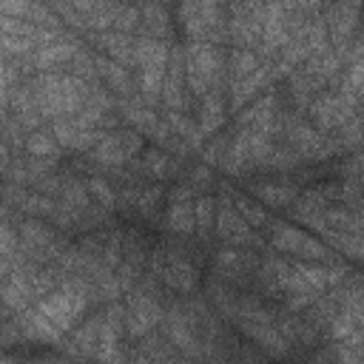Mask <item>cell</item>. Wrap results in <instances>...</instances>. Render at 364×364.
Masks as SVG:
<instances>
[{
    "mask_svg": "<svg viewBox=\"0 0 364 364\" xmlns=\"http://www.w3.org/2000/svg\"><path fill=\"white\" fill-rule=\"evenodd\" d=\"M28 88H31V97L46 119L77 114L91 91L85 80H80L74 74H54V71L40 74Z\"/></svg>",
    "mask_w": 364,
    "mask_h": 364,
    "instance_id": "cell-1",
    "label": "cell"
},
{
    "mask_svg": "<svg viewBox=\"0 0 364 364\" xmlns=\"http://www.w3.org/2000/svg\"><path fill=\"white\" fill-rule=\"evenodd\" d=\"M358 94L353 91V85L347 80H341L338 88L333 91H321L313 97L310 102V119L313 128H318L321 134H336L344 122H350L353 117H358Z\"/></svg>",
    "mask_w": 364,
    "mask_h": 364,
    "instance_id": "cell-2",
    "label": "cell"
},
{
    "mask_svg": "<svg viewBox=\"0 0 364 364\" xmlns=\"http://www.w3.org/2000/svg\"><path fill=\"white\" fill-rule=\"evenodd\" d=\"M185 82L196 97L222 85V54L210 40H191L185 48Z\"/></svg>",
    "mask_w": 364,
    "mask_h": 364,
    "instance_id": "cell-3",
    "label": "cell"
},
{
    "mask_svg": "<svg viewBox=\"0 0 364 364\" xmlns=\"http://www.w3.org/2000/svg\"><path fill=\"white\" fill-rule=\"evenodd\" d=\"M88 307V284L82 279H68L63 287L51 290L46 299H40L37 310L43 316H48L63 333L85 313Z\"/></svg>",
    "mask_w": 364,
    "mask_h": 364,
    "instance_id": "cell-4",
    "label": "cell"
},
{
    "mask_svg": "<svg viewBox=\"0 0 364 364\" xmlns=\"http://www.w3.org/2000/svg\"><path fill=\"white\" fill-rule=\"evenodd\" d=\"M142 151V131L125 128V131H108L100 136V142L91 148V159L102 168H122Z\"/></svg>",
    "mask_w": 364,
    "mask_h": 364,
    "instance_id": "cell-5",
    "label": "cell"
},
{
    "mask_svg": "<svg viewBox=\"0 0 364 364\" xmlns=\"http://www.w3.org/2000/svg\"><path fill=\"white\" fill-rule=\"evenodd\" d=\"M327 20V34H330V46L333 51L344 60L355 31H358V20H361V0H336L330 6V11L324 14Z\"/></svg>",
    "mask_w": 364,
    "mask_h": 364,
    "instance_id": "cell-6",
    "label": "cell"
},
{
    "mask_svg": "<svg viewBox=\"0 0 364 364\" xmlns=\"http://www.w3.org/2000/svg\"><path fill=\"white\" fill-rule=\"evenodd\" d=\"M270 247L279 250V253H293L304 262H330V250L316 242L313 236L301 233L299 228L287 225V222H276L273 225V233H270Z\"/></svg>",
    "mask_w": 364,
    "mask_h": 364,
    "instance_id": "cell-7",
    "label": "cell"
},
{
    "mask_svg": "<svg viewBox=\"0 0 364 364\" xmlns=\"http://www.w3.org/2000/svg\"><path fill=\"white\" fill-rule=\"evenodd\" d=\"M162 310L154 299V293L142 290V287H134L131 296H128V304H125V333L131 338H142L148 336L159 321H162Z\"/></svg>",
    "mask_w": 364,
    "mask_h": 364,
    "instance_id": "cell-8",
    "label": "cell"
},
{
    "mask_svg": "<svg viewBox=\"0 0 364 364\" xmlns=\"http://www.w3.org/2000/svg\"><path fill=\"white\" fill-rule=\"evenodd\" d=\"M216 233L222 242L233 245V247H250L256 242L253 236V228L247 225V219L236 210L230 193H225L219 199V210H216Z\"/></svg>",
    "mask_w": 364,
    "mask_h": 364,
    "instance_id": "cell-9",
    "label": "cell"
},
{
    "mask_svg": "<svg viewBox=\"0 0 364 364\" xmlns=\"http://www.w3.org/2000/svg\"><path fill=\"white\" fill-rule=\"evenodd\" d=\"M193 188L185 182V185H176L171 191V205H168V216H165V225L173 236H191L196 230V210H193Z\"/></svg>",
    "mask_w": 364,
    "mask_h": 364,
    "instance_id": "cell-10",
    "label": "cell"
},
{
    "mask_svg": "<svg viewBox=\"0 0 364 364\" xmlns=\"http://www.w3.org/2000/svg\"><path fill=\"white\" fill-rule=\"evenodd\" d=\"M165 247V270H162V282L176 290V293H193L199 284V273L193 267V262L188 256H182L173 245H162Z\"/></svg>",
    "mask_w": 364,
    "mask_h": 364,
    "instance_id": "cell-11",
    "label": "cell"
},
{
    "mask_svg": "<svg viewBox=\"0 0 364 364\" xmlns=\"http://www.w3.org/2000/svg\"><path fill=\"white\" fill-rule=\"evenodd\" d=\"M77 51H80L77 40L60 34L57 40H51V43H46V46L34 48V51L28 54V60H31V68H37V71H51V68H57V65H68Z\"/></svg>",
    "mask_w": 364,
    "mask_h": 364,
    "instance_id": "cell-12",
    "label": "cell"
},
{
    "mask_svg": "<svg viewBox=\"0 0 364 364\" xmlns=\"http://www.w3.org/2000/svg\"><path fill=\"white\" fill-rule=\"evenodd\" d=\"M270 80H273V71H270V63L264 60V63H259V68H256L253 74H247L245 80L233 82V94H230L233 108H245V105H250V102L256 100V94H259Z\"/></svg>",
    "mask_w": 364,
    "mask_h": 364,
    "instance_id": "cell-13",
    "label": "cell"
},
{
    "mask_svg": "<svg viewBox=\"0 0 364 364\" xmlns=\"http://www.w3.org/2000/svg\"><path fill=\"white\" fill-rule=\"evenodd\" d=\"M97 43H100V48L111 60H117L122 65H134V57H136V40H134V34H125V31H100L97 34Z\"/></svg>",
    "mask_w": 364,
    "mask_h": 364,
    "instance_id": "cell-14",
    "label": "cell"
},
{
    "mask_svg": "<svg viewBox=\"0 0 364 364\" xmlns=\"http://www.w3.org/2000/svg\"><path fill=\"white\" fill-rule=\"evenodd\" d=\"M202 102H199V131L208 136V134H213V131H219L222 125H225V100H222V94H219V88H213V91H208L205 97H199Z\"/></svg>",
    "mask_w": 364,
    "mask_h": 364,
    "instance_id": "cell-15",
    "label": "cell"
},
{
    "mask_svg": "<svg viewBox=\"0 0 364 364\" xmlns=\"http://www.w3.org/2000/svg\"><path fill=\"white\" fill-rule=\"evenodd\" d=\"M97 77H102L111 91L131 97V74H128V68H125L122 63H117V60H111V57L97 60Z\"/></svg>",
    "mask_w": 364,
    "mask_h": 364,
    "instance_id": "cell-16",
    "label": "cell"
},
{
    "mask_svg": "<svg viewBox=\"0 0 364 364\" xmlns=\"http://www.w3.org/2000/svg\"><path fill=\"white\" fill-rule=\"evenodd\" d=\"M139 31L148 34V37H159V40L168 37L171 23H168L165 9H162L156 0H148V3L142 6V26H139Z\"/></svg>",
    "mask_w": 364,
    "mask_h": 364,
    "instance_id": "cell-17",
    "label": "cell"
},
{
    "mask_svg": "<svg viewBox=\"0 0 364 364\" xmlns=\"http://www.w3.org/2000/svg\"><path fill=\"white\" fill-rule=\"evenodd\" d=\"M256 196L264 202V205H273V208H290L299 196V191L293 185H282V182H259L256 185Z\"/></svg>",
    "mask_w": 364,
    "mask_h": 364,
    "instance_id": "cell-18",
    "label": "cell"
},
{
    "mask_svg": "<svg viewBox=\"0 0 364 364\" xmlns=\"http://www.w3.org/2000/svg\"><path fill=\"white\" fill-rule=\"evenodd\" d=\"M26 154L28 156H43V159H57L60 156V142L51 131H40L34 128L26 136Z\"/></svg>",
    "mask_w": 364,
    "mask_h": 364,
    "instance_id": "cell-19",
    "label": "cell"
},
{
    "mask_svg": "<svg viewBox=\"0 0 364 364\" xmlns=\"http://www.w3.org/2000/svg\"><path fill=\"white\" fill-rule=\"evenodd\" d=\"M259 68V57L253 54V48H236L228 60V74H230V85L245 80L247 74H253Z\"/></svg>",
    "mask_w": 364,
    "mask_h": 364,
    "instance_id": "cell-20",
    "label": "cell"
},
{
    "mask_svg": "<svg viewBox=\"0 0 364 364\" xmlns=\"http://www.w3.org/2000/svg\"><path fill=\"white\" fill-rule=\"evenodd\" d=\"M159 199H162V188H159V185L139 188L136 202H134V210H136L142 219H154V216H156V210H159Z\"/></svg>",
    "mask_w": 364,
    "mask_h": 364,
    "instance_id": "cell-21",
    "label": "cell"
},
{
    "mask_svg": "<svg viewBox=\"0 0 364 364\" xmlns=\"http://www.w3.org/2000/svg\"><path fill=\"white\" fill-rule=\"evenodd\" d=\"M230 199H233V205H236V210L247 219V225L253 228V230H259V228H267L270 225V216H267V210H262L259 205H253L247 196H233L230 193Z\"/></svg>",
    "mask_w": 364,
    "mask_h": 364,
    "instance_id": "cell-22",
    "label": "cell"
},
{
    "mask_svg": "<svg viewBox=\"0 0 364 364\" xmlns=\"http://www.w3.org/2000/svg\"><path fill=\"white\" fill-rule=\"evenodd\" d=\"M193 210H196V233H199L202 239H208L210 228H216V225H213V199H210L208 193L196 196Z\"/></svg>",
    "mask_w": 364,
    "mask_h": 364,
    "instance_id": "cell-23",
    "label": "cell"
},
{
    "mask_svg": "<svg viewBox=\"0 0 364 364\" xmlns=\"http://www.w3.org/2000/svg\"><path fill=\"white\" fill-rule=\"evenodd\" d=\"M139 26H142V11L136 6H117V11H114V31L134 34Z\"/></svg>",
    "mask_w": 364,
    "mask_h": 364,
    "instance_id": "cell-24",
    "label": "cell"
},
{
    "mask_svg": "<svg viewBox=\"0 0 364 364\" xmlns=\"http://www.w3.org/2000/svg\"><path fill=\"white\" fill-rule=\"evenodd\" d=\"M88 193H91L94 202H100V205H105V208H114V205H117L114 188H111L105 179H100V176H91V179H88Z\"/></svg>",
    "mask_w": 364,
    "mask_h": 364,
    "instance_id": "cell-25",
    "label": "cell"
},
{
    "mask_svg": "<svg viewBox=\"0 0 364 364\" xmlns=\"http://www.w3.org/2000/svg\"><path fill=\"white\" fill-rule=\"evenodd\" d=\"M228 148H230V139H228V136H216L213 142H208L205 151H202L205 165H222L225 156H228Z\"/></svg>",
    "mask_w": 364,
    "mask_h": 364,
    "instance_id": "cell-26",
    "label": "cell"
},
{
    "mask_svg": "<svg viewBox=\"0 0 364 364\" xmlns=\"http://www.w3.org/2000/svg\"><path fill=\"white\" fill-rule=\"evenodd\" d=\"M338 173L341 179H364V151H353V156L338 165Z\"/></svg>",
    "mask_w": 364,
    "mask_h": 364,
    "instance_id": "cell-27",
    "label": "cell"
},
{
    "mask_svg": "<svg viewBox=\"0 0 364 364\" xmlns=\"http://www.w3.org/2000/svg\"><path fill=\"white\" fill-rule=\"evenodd\" d=\"M188 185H191L193 191H202V193H205V191L213 185V171H210V165H196V168H191Z\"/></svg>",
    "mask_w": 364,
    "mask_h": 364,
    "instance_id": "cell-28",
    "label": "cell"
},
{
    "mask_svg": "<svg viewBox=\"0 0 364 364\" xmlns=\"http://www.w3.org/2000/svg\"><path fill=\"white\" fill-rule=\"evenodd\" d=\"M34 0H3V11L6 17H26Z\"/></svg>",
    "mask_w": 364,
    "mask_h": 364,
    "instance_id": "cell-29",
    "label": "cell"
},
{
    "mask_svg": "<svg viewBox=\"0 0 364 364\" xmlns=\"http://www.w3.org/2000/svg\"><path fill=\"white\" fill-rule=\"evenodd\" d=\"M361 125H364V117H361Z\"/></svg>",
    "mask_w": 364,
    "mask_h": 364,
    "instance_id": "cell-30",
    "label": "cell"
}]
</instances>
